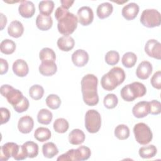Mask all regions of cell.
<instances>
[{
    "label": "cell",
    "mask_w": 161,
    "mask_h": 161,
    "mask_svg": "<svg viewBox=\"0 0 161 161\" xmlns=\"http://www.w3.org/2000/svg\"><path fill=\"white\" fill-rule=\"evenodd\" d=\"M55 17L58 21L57 28L60 33L69 35L74 33L77 27V17L62 7H58L55 10Z\"/></svg>",
    "instance_id": "obj_1"
},
{
    "label": "cell",
    "mask_w": 161,
    "mask_h": 161,
    "mask_svg": "<svg viewBox=\"0 0 161 161\" xmlns=\"http://www.w3.org/2000/svg\"><path fill=\"white\" fill-rule=\"evenodd\" d=\"M98 79L93 74H87L81 80V91L84 102L88 106H95L99 102L97 92Z\"/></svg>",
    "instance_id": "obj_2"
},
{
    "label": "cell",
    "mask_w": 161,
    "mask_h": 161,
    "mask_svg": "<svg viewBox=\"0 0 161 161\" xmlns=\"http://www.w3.org/2000/svg\"><path fill=\"white\" fill-rule=\"evenodd\" d=\"M125 77L124 70L121 67H114L103 75L101 84L104 90L113 91L124 82Z\"/></svg>",
    "instance_id": "obj_3"
},
{
    "label": "cell",
    "mask_w": 161,
    "mask_h": 161,
    "mask_svg": "<svg viewBox=\"0 0 161 161\" xmlns=\"http://www.w3.org/2000/svg\"><path fill=\"white\" fill-rule=\"evenodd\" d=\"M133 133L136 141L141 145L149 143L153 138V134L150 128L144 123L136 124L133 127Z\"/></svg>",
    "instance_id": "obj_4"
},
{
    "label": "cell",
    "mask_w": 161,
    "mask_h": 161,
    "mask_svg": "<svg viewBox=\"0 0 161 161\" xmlns=\"http://www.w3.org/2000/svg\"><path fill=\"white\" fill-rule=\"evenodd\" d=\"M140 22L145 27L159 26L161 23L160 13L155 9H145L140 16Z\"/></svg>",
    "instance_id": "obj_5"
},
{
    "label": "cell",
    "mask_w": 161,
    "mask_h": 161,
    "mask_svg": "<svg viewBox=\"0 0 161 161\" xmlns=\"http://www.w3.org/2000/svg\"><path fill=\"white\" fill-rule=\"evenodd\" d=\"M101 126V117L95 109L88 110L85 115V127L91 133H97Z\"/></svg>",
    "instance_id": "obj_6"
},
{
    "label": "cell",
    "mask_w": 161,
    "mask_h": 161,
    "mask_svg": "<svg viewBox=\"0 0 161 161\" xmlns=\"http://www.w3.org/2000/svg\"><path fill=\"white\" fill-rule=\"evenodd\" d=\"M0 92L1 95L6 98L8 102L11 104L13 107L18 104L24 97L20 91L14 89L13 87L8 84H4L1 86Z\"/></svg>",
    "instance_id": "obj_7"
},
{
    "label": "cell",
    "mask_w": 161,
    "mask_h": 161,
    "mask_svg": "<svg viewBox=\"0 0 161 161\" xmlns=\"http://www.w3.org/2000/svg\"><path fill=\"white\" fill-rule=\"evenodd\" d=\"M20 150V146L14 142H8L1 147L0 160L6 161L10 157L14 158L18 154Z\"/></svg>",
    "instance_id": "obj_8"
},
{
    "label": "cell",
    "mask_w": 161,
    "mask_h": 161,
    "mask_svg": "<svg viewBox=\"0 0 161 161\" xmlns=\"http://www.w3.org/2000/svg\"><path fill=\"white\" fill-rule=\"evenodd\" d=\"M145 52L151 57L160 60L161 58V44L155 39L148 40L145 45Z\"/></svg>",
    "instance_id": "obj_9"
},
{
    "label": "cell",
    "mask_w": 161,
    "mask_h": 161,
    "mask_svg": "<svg viewBox=\"0 0 161 161\" xmlns=\"http://www.w3.org/2000/svg\"><path fill=\"white\" fill-rule=\"evenodd\" d=\"M78 22L82 26L89 25L94 19V13L89 6H82L77 11Z\"/></svg>",
    "instance_id": "obj_10"
},
{
    "label": "cell",
    "mask_w": 161,
    "mask_h": 161,
    "mask_svg": "<svg viewBox=\"0 0 161 161\" xmlns=\"http://www.w3.org/2000/svg\"><path fill=\"white\" fill-rule=\"evenodd\" d=\"M72 61L77 67H84L89 61V55L85 50L82 49H78L72 53Z\"/></svg>",
    "instance_id": "obj_11"
},
{
    "label": "cell",
    "mask_w": 161,
    "mask_h": 161,
    "mask_svg": "<svg viewBox=\"0 0 161 161\" xmlns=\"http://www.w3.org/2000/svg\"><path fill=\"white\" fill-rule=\"evenodd\" d=\"M132 113L137 118H142L150 113L149 102L140 101L132 109Z\"/></svg>",
    "instance_id": "obj_12"
},
{
    "label": "cell",
    "mask_w": 161,
    "mask_h": 161,
    "mask_svg": "<svg viewBox=\"0 0 161 161\" xmlns=\"http://www.w3.org/2000/svg\"><path fill=\"white\" fill-rule=\"evenodd\" d=\"M152 65L150 62L148 61L142 62L136 70V75L138 78L145 80L147 79L152 72Z\"/></svg>",
    "instance_id": "obj_13"
},
{
    "label": "cell",
    "mask_w": 161,
    "mask_h": 161,
    "mask_svg": "<svg viewBox=\"0 0 161 161\" xmlns=\"http://www.w3.org/2000/svg\"><path fill=\"white\" fill-rule=\"evenodd\" d=\"M139 13V6L136 3H130L125 5L121 11V14L126 20H133Z\"/></svg>",
    "instance_id": "obj_14"
},
{
    "label": "cell",
    "mask_w": 161,
    "mask_h": 161,
    "mask_svg": "<svg viewBox=\"0 0 161 161\" xmlns=\"http://www.w3.org/2000/svg\"><path fill=\"white\" fill-rule=\"evenodd\" d=\"M19 14L25 18H31L35 13V7L31 1H23L19 4L18 8Z\"/></svg>",
    "instance_id": "obj_15"
},
{
    "label": "cell",
    "mask_w": 161,
    "mask_h": 161,
    "mask_svg": "<svg viewBox=\"0 0 161 161\" xmlns=\"http://www.w3.org/2000/svg\"><path fill=\"white\" fill-rule=\"evenodd\" d=\"M34 126V121L33 118L30 116H24L21 117L18 123V128L19 131L24 134L29 133L31 131Z\"/></svg>",
    "instance_id": "obj_16"
},
{
    "label": "cell",
    "mask_w": 161,
    "mask_h": 161,
    "mask_svg": "<svg viewBox=\"0 0 161 161\" xmlns=\"http://www.w3.org/2000/svg\"><path fill=\"white\" fill-rule=\"evenodd\" d=\"M57 70V67L55 61H43L39 66V72L44 76H52L56 73Z\"/></svg>",
    "instance_id": "obj_17"
},
{
    "label": "cell",
    "mask_w": 161,
    "mask_h": 161,
    "mask_svg": "<svg viewBox=\"0 0 161 161\" xmlns=\"http://www.w3.org/2000/svg\"><path fill=\"white\" fill-rule=\"evenodd\" d=\"M13 70L16 75L23 77L28 74L29 68L24 60L18 59L13 64Z\"/></svg>",
    "instance_id": "obj_18"
},
{
    "label": "cell",
    "mask_w": 161,
    "mask_h": 161,
    "mask_svg": "<svg viewBox=\"0 0 161 161\" xmlns=\"http://www.w3.org/2000/svg\"><path fill=\"white\" fill-rule=\"evenodd\" d=\"M53 25V20L50 16H45L39 14L36 19V25L42 31H47Z\"/></svg>",
    "instance_id": "obj_19"
},
{
    "label": "cell",
    "mask_w": 161,
    "mask_h": 161,
    "mask_svg": "<svg viewBox=\"0 0 161 161\" xmlns=\"http://www.w3.org/2000/svg\"><path fill=\"white\" fill-rule=\"evenodd\" d=\"M57 44L60 50L69 52L74 48L75 41L72 37L69 35H64L58 39Z\"/></svg>",
    "instance_id": "obj_20"
},
{
    "label": "cell",
    "mask_w": 161,
    "mask_h": 161,
    "mask_svg": "<svg viewBox=\"0 0 161 161\" xmlns=\"http://www.w3.org/2000/svg\"><path fill=\"white\" fill-rule=\"evenodd\" d=\"M128 87L134 99L143 96L147 92V89L144 84L139 82H134L128 84Z\"/></svg>",
    "instance_id": "obj_21"
},
{
    "label": "cell",
    "mask_w": 161,
    "mask_h": 161,
    "mask_svg": "<svg viewBox=\"0 0 161 161\" xmlns=\"http://www.w3.org/2000/svg\"><path fill=\"white\" fill-rule=\"evenodd\" d=\"M24 32V27L23 24L17 20L11 22L8 28V33L9 36L13 38H19L21 36Z\"/></svg>",
    "instance_id": "obj_22"
},
{
    "label": "cell",
    "mask_w": 161,
    "mask_h": 161,
    "mask_svg": "<svg viewBox=\"0 0 161 161\" xmlns=\"http://www.w3.org/2000/svg\"><path fill=\"white\" fill-rule=\"evenodd\" d=\"M85 134L80 129H74L69 135V141L72 145H78L84 143L85 140Z\"/></svg>",
    "instance_id": "obj_23"
},
{
    "label": "cell",
    "mask_w": 161,
    "mask_h": 161,
    "mask_svg": "<svg viewBox=\"0 0 161 161\" xmlns=\"http://www.w3.org/2000/svg\"><path fill=\"white\" fill-rule=\"evenodd\" d=\"M113 11V5L108 2L100 4L96 11L97 16L100 19H104L109 17Z\"/></svg>",
    "instance_id": "obj_24"
},
{
    "label": "cell",
    "mask_w": 161,
    "mask_h": 161,
    "mask_svg": "<svg viewBox=\"0 0 161 161\" xmlns=\"http://www.w3.org/2000/svg\"><path fill=\"white\" fill-rule=\"evenodd\" d=\"M21 147L29 158H35L38 154V145L35 142H26L21 145Z\"/></svg>",
    "instance_id": "obj_25"
},
{
    "label": "cell",
    "mask_w": 161,
    "mask_h": 161,
    "mask_svg": "<svg viewBox=\"0 0 161 161\" xmlns=\"http://www.w3.org/2000/svg\"><path fill=\"white\" fill-rule=\"evenodd\" d=\"M42 152L45 157L52 158L58 153V150L53 142H47L42 146Z\"/></svg>",
    "instance_id": "obj_26"
},
{
    "label": "cell",
    "mask_w": 161,
    "mask_h": 161,
    "mask_svg": "<svg viewBox=\"0 0 161 161\" xmlns=\"http://www.w3.org/2000/svg\"><path fill=\"white\" fill-rule=\"evenodd\" d=\"M34 137L38 141L43 142L51 138V131L47 128L39 127L35 131Z\"/></svg>",
    "instance_id": "obj_27"
},
{
    "label": "cell",
    "mask_w": 161,
    "mask_h": 161,
    "mask_svg": "<svg viewBox=\"0 0 161 161\" xmlns=\"http://www.w3.org/2000/svg\"><path fill=\"white\" fill-rule=\"evenodd\" d=\"M53 118V114L50 111L47 109H40L37 114V120L38 123L43 125H48L51 123Z\"/></svg>",
    "instance_id": "obj_28"
},
{
    "label": "cell",
    "mask_w": 161,
    "mask_h": 161,
    "mask_svg": "<svg viewBox=\"0 0 161 161\" xmlns=\"http://www.w3.org/2000/svg\"><path fill=\"white\" fill-rule=\"evenodd\" d=\"M157 152V149L153 145L142 147L139 149L140 156L143 158H150L153 157Z\"/></svg>",
    "instance_id": "obj_29"
},
{
    "label": "cell",
    "mask_w": 161,
    "mask_h": 161,
    "mask_svg": "<svg viewBox=\"0 0 161 161\" xmlns=\"http://www.w3.org/2000/svg\"><path fill=\"white\" fill-rule=\"evenodd\" d=\"M54 3L52 1H42L39 3L38 8L40 14L50 16L54 8Z\"/></svg>",
    "instance_id": "obj_30"
},
{
    "label": "cell",
    "mask_w": 161,
    "mask_h": 161,
    "mask_svg": "<svg viewBox=\"0 0 161 161\" xmlns=\"http://www.w3.org/2000/svg\"><path fill=\"white\" fill-rule=\"evenodd\" d=\"M1 52L6 55L12 54L16 50L15 43L9 39L3 40L0 44Z\"/></svg>",
    "instance_id": "obj_31"
},
{
    "label": "cell",
    "mask_w": 161,
    "mask_h": 161,
    "mask_svg": "<svg viewBox=\"0 0 161 161\" xmlns=\"http://www.w3.org/2000/svg\"><path fill=\"white\" fill-rule=\"evenodd\" d=\"M91 155V150L86 146H80L75 149V161L87 160Z\"/></svg>",
    "instance_id": "obj_32"
},
{
    "label": "cell",
    "mask_w": 161,
    "mask_h": 161,
    "mask_svg": "<svg viewBox=\"0 0 161 161\" xmlns=\"http://www.w3.org/2000/svg\"><path fill=\"white\" fill-rule=\"evenodd\" d=\"M114 135L120 140H126L130 136V129L126 125H119L115 128Z\"/></svg>",
    "instance_id": "obj_33"
},
{
    "label": "cell",
    "mask_w": 161,
    "mask_h": 161,
    "mask_svg": "<svg viewBox=\"0 0 161 161\" xmlns=\"http://www.w3.org/2000/svg\"><path fill=\"white\" fill-rule=\"evenodd\" d=\"M137 57L135 53L133 52H126L125 53L121 58L122 64L126 68L133 67L136 62Z\"/></svg>",
    "instance_id": "obj_34"
},
{
    "label": "cell",
    "mask_w": 161,
    "mask_h": 161,
    "mask_svg": "<svg viewBox=\"0 0 161 161\" xmlns=\"http://www.w3.org/2000/svg\"><path fill=\"white\" fill-rule=\"evenodd\" d=\"M54 130L58 133H65L69 127L68 121L64 118H58L55 119L53 125Z\"/></svg>",
    "instance_id": "obj_35"
},
{
    "label": "cell",
    "mask_w": 161,
    "mask_h": 161,
    "mask_svg": "<svg viewBox=\"0 0 161 161\" xmlns=\"http://www.w3.org/2000/svg\"><path fill=\"white\" fill-rule=\"evenodd\" d=\"M39 58L42 62L47 60L55 61L56 55L52 49L45 47L40 50L39 53Z\"/></svg>",
    "instance_id": "obj_36"
},
{
    "label": "cell",
    "mask_w": 161,
    "mask_h": 161,
    "mask_svg": "<svg viewBox=\"0 0 161 161\" xmlns=\"http://www.w3.org/2000/svg\"><path fill=\"white\" fill-rule=\"evenodd\" d=\"M44 94V89L43 87L38 84L32 86L29 89V94L30 97L35 100L40 99Z\"/></svg>",
    "instance_id": "obj_37"
},
{
    "label": "cell",
    "mask_w": 161,
    "mask_h": 161,
    "mask_svg": "<svg viewBox=\"0 0 161 161\" xmlns=\"http://www.w3.org/2000/svg\"><path fill=\"white\" fill-rule=\"evenodd\" d=\"M46 104L50 109H57L61 104V99L56 94H50L46 98Z\"/></svg>",
    "instance_id": "obj_38"
},
{
    "label": "cell",
    "mask_w": 161,
    "mask_h": 161,
    "mask_svg": "<svg viewBox=\"0 0 161 161\" xmlns=\"http://www.w3.org/2000/svg\"><path fill=\"white\" fill-rule=\"evenodd\" d=\"M118 103V99L117 96L114 94H107L103 100V103L104 106L108 109L114 108Z\"/></svg>",
    "instance_id": "obj_39"
},
{
    "label": "cell",
    "mask_w": 161,
    "mask_h": 161,
    "mask_svg": "<svg viewBox=\"0 0 161 161\" xmlns=\"http://www.w3.org/2000/svg\"><path fill=\"white\" fill-rule=\"evenodd\" d=\"M104 58L108 65H114L117 64L119 60V55L118 52L111 50L106 53Z\"/></svg>",
    "instance_id": "obj_40"
},
{
    "label": "cell",
    "mask_w": 161,
    "mask_h": 161,
    "mask_svg": "<svg viewBox=\"0 0 161 161\" xmlns=\"http://www.w3.org/2000/svg\"><path fill=\"white\" fill-rule=\"evenodd\" d=\"M150 113L153 115L159 114L161 112V104L157 100H152L149 102Z\"/></svg>",
    "instance_id": "obj_41"
},
{
    "label": "cell",
    "mask_w": 161,
    "mask_h": 161,
    "mask_svg": "<svg viewBox=\"0 0 161 161\" xmlns=\"http://www.w3.org/2000/svg\"><path fill=\"white\" fill-rule=\"evenodd\" d=\"M29 101L28 99L24 96L23 99L21 100V101L17 104L16 106H15L14 107H13L14 109L17 112V113H23L24 111H26L28 108H29Z\"/></svg>",
    "instance_id": "obj_42"
},
{
    "label": "cell",
    "mask_w": 161,
    "mask_h": 161,
    "mask_svg": "<svg viewBox=\"0 0 161 161\" xmlns=\"http://www.w3.org/2000/svg\"><path fill=\"white\" fill-rule=\"evenodd\" d=\"M150 82L154 88L157 89H161V72L160 70L154 73L151 78Z\"/></svg>",
    "instance_id": "obj_43"
},
{
    "label": "cell",
    "mask_w": 161,
    "mask_h": 161,
    "mask_svg": "<svg viewBox=\"0 0 161 161\" xmlns=\"http://www.w3.org/2000/svg\"><path fill=\"white\" fill-rule=\"evenodd\" d=\"M57 160H74L75 161V149H70L66 153L60 155L57 159Z\"/></svg>",
    "instance_id": "obj_44"
},
{
    "label": "cell",
    "mask_w": 161,
    "mask_h": 161,
    "mask_svg": "<svg viewBox=\"0 0 161 161\" xmlns=\"http://www.w3.org/2000/svg\"><path fill=\"white\" fill-rule=\"evenodd\" d=\"M1 115V124L6 123L10 119V112L6 108H1L0 109Z\"/></svg>",
    "instance_id": "obj_45"
},
{
    "label": "cell",
    "mask_w": 161,
    "mask_h": 161,
    "mask_svg": "<svg viewBox=\"0 0 161 161\" xmlns=\"http://www.w3.org/2000/svg\"><path fill=\"white\" fill-rule=\"evenodd\" d=\"M0 63H1L0 74L1 75H3L6 74L8 70V63L5 59L2 58H0Z\"/></svg>",
    "instance_id": "obj_46"
},
{
    "label": "cell",
    "mask_w": 161,
    "mask_h": 161,
    "mask_svg": "<svg viewBox=\"0 0 161 161\" xmlns=\"http://www.w3.org/2000/svg\"><path fill=\"white\" fill-rule=\"evenodd\" d=\"M60 3L62 4V7L68 9L69 8L72 6L73 3H74V1H69V0H61Z\"/></svg>",
    "instance_id": "obj_47"
},
{
    "label": "cell",
    "mask_w": 161,
    "mask_h": 161,
    "mask_svg": "<svg viewBox=\"0 0 161 161\" xmlns=\"http://www.w3.org/2000/svg\"><path fill=\"white\" fill-rule=\"evenodd\" d=\"M1 16V30H3L7 23V18L3 13H0Z\"/></svg>",
    "instance_id": "obj_48"
}]
</instances>
